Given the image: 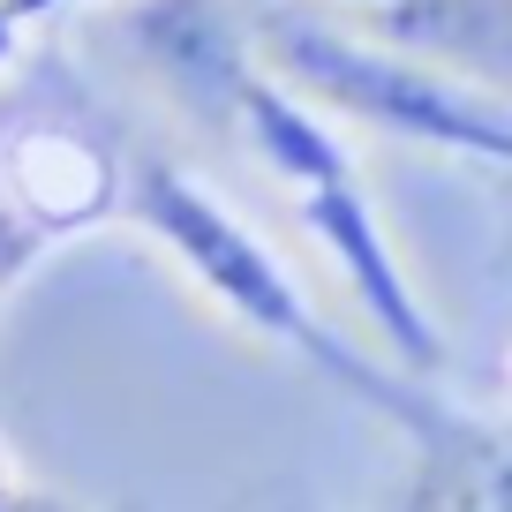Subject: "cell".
<instances>
[{
    "mask_svg": "<svg viewBox=\"0 0 512 512\" xmlns=\"http://www.w3.org/2000/svg\"><path fill=\"white\" fill-rule=\"evenodd\" d=\"M377 46H400L445 76H505L512 83V0H354Z\"/></svg>",
    "mask_w": 512,
    "mask_h": 512,
    "instance_id": "cell-5",
    "label": "cell"
},
{
    "mask_svg": "<svg viewBox=\"0 0 512 512\" xmlns=\"http://www.w3.org/2000/svg\"><path fill=\"white\" fill-rule=\"evenodd\" d=\"M256 53H264V76H279L324 121H362L384 136H407V144L512 166V98H490L400 46H377V38L302 16V8H264Z\"/></svg>",
    "mask_w": 512,
    "mask_h": 512,
    "instance_id": "cell-2",
    "label": "cell"
},
{
    "mask_svg": "<svg viewBox=\"0 0 512 512\" xmlns=\"http://www.w3.org/2000/svg\"><path fill=\"white\" fill-rule=\"evenodd\" d=\"M128 61L151 91H166L181 113L204 121H241V91L256 68V31L226 8V0H128L121 8Z\"/></svg>",
    "mask_w": 512,
    "mask_h": 512,
    "instance_id": "cell-4",
    "label": "cell"
},
{
    "mask_svg": "<svg viewBox=\"0 0 512 512\" xmlns=\"http://www.w3.org/2000/svg\"><path fill=\"white\" fill-rule=\"evenodd\" d=\"M241 128L256 136L264 166L287 181L302 226L339 264V279L354 287V302L369 309L377 339L392 347V369L430 377V369L445 362V332L430 324L422 294L407 287L400 256H392V241H384V226H377V204L362 196V174H354L347 144L332 136V121H324L317 106H302L279 76H256L249 91H241Z\"/></svg>",
    "mask_w": 512,
    "mask_h": 512,
    "instance_id": "cell-3",
    "label": "cell"
},
{
    "mask_svg": "<svg viewBox=\"0 0 512 512\" xmlns=\"http://www.w3.org/2000/svg\"><path fill=\"white\" fill-rule=\"evenodd\" d=\"M46 8H68V0H0L8 23H31V16H46Z\"/></svg>",
    "mask_w": 512,
    "mask_h": 512,
    "instance_id": "cell-6",
    "label": "cell"
},
{
    "mask_svg": "<svg viewBox=\"0 0 512 512\" xmlns=\"http://www.w3.org/2000/svg\"><path fill=\"white\" fill-rule=\"evenodd\" d=\"M121 204H128V219L196 279V294H204L211 309H226L241 332H256L264 347H287V354H302V362H317L339 392H354L362 407H377L384 422H400V430L422 437V445L467 437V422L445 415V407L422 392V377L377 369L362 347H347V339L309 309V294L294 287V272L189 174V166H174L166 151H144V159L128 166V181H121Z\"/></svg>",
    "mask_w": 512,
    "mask_h": 512,
    "instance_id": "cell-1",
    "label": "cell"
},
{
    "mask_svg": "<svg viewBox=\"0 0 512 512\" xmlns=\"http://www.w3.org/2000/svg\"><path fill=\"white\" fill-rule=\"evenodd\" d=\"M23 512H68V505H53V497H38V490H31V505H23Z\"/></svg>",
    "mask_w": 512,
    "mask_h": 512,
    "instance_id": "cell-7",
    "label": "cell"
}]
</instances>
